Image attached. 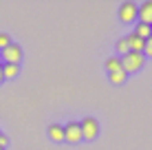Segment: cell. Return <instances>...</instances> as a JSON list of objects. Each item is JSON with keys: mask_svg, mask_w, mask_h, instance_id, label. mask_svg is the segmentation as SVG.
<instances>
[{"mask_svg": "<svg viewBox=\"0 0 152 150\" xmlns=\"http://www.w3.org/2000/svg\"><path fill=\"white\" fill-rule=\"evenodd\" d=\"M9 44H11V38H9V33H0V51L7 49Z\"/></svg>", "mask_w": 152, "mask_h": 150, "instance_id": "14", "label": "cell"}, {"mask_svg": "<svg viewBox=\"0 0 152 150\" xmlns=\"http://www.w3.org/2000/svg\"><path fill=\"white\" fill-rule=\"evenodd\" d=\"M143 55L145 58H152V35L145 40V46H143Z\"/></svg>", "mask_w": 152, "mask_h": 150, "instance_id": "15", "label": "cell"}, {"mask_svg": "<svg viewBox=\"0 0 152 150\" xmlns=\"http://www.w3.org/2000/svg\"><path fill=\"white\" fill-rule=\"evenodd\" d=\"M46 135H49V139L55 141V143L64 141V126H62V124H51L49 130H46Z\"/></svg>", "mask_w": 152, "mask_h": 150, "instance_id": "7", "label": "cell"}, {"mask_svg": "<svg viewBox=\"0 0 152 150\" xmlns=\"http://www.w3.org/2000/svg\"><path fill=\"white\" fill-rule=\"evenodd\" d=\"M0 60H2V64H20L22 62V49L15 42H11L7 49L0 51Z\"/></svg>", "mask_w": 152, "mask_h": 150, "instance_id": "2", "label": "cell"}, {"mask_svg": "<svg viewBox=\"0 0 152 150\" xmlns=\"http://www.w3.org/2000/svg\"><path fill=\"white\" fill-rule=\"evenodd\" d=\"M4 82V77H2V62H0V84Z\"/></svg>", "mask_w": 152, "mask_h": 150, "instance_id": "17", "label": "cell"}, {"mask_svg": "<svg viewBox=\"0 0 152 150\" xmlns=\"http://www.w3.org/2000/svg\"><path fill=\"white\" fill-rule=\"evenodd\" d=\"M106 69H108V73L121 71V58H119V55H113V58H108V60H106Z\"/></svg>", "mask_w": 152, "mask_h": 150, "instance_id": "12", "label": "cell"}, {"mask_svg": "<svg viewBox=\"0 0 152 150\" xmlns=\"http://www.w3.org/2000/svg\"><path fill=\"white\" fill-rule=\"evenodd\" d=\"M126 42H128V49H130V51H134V53H143L145 40L137 38L134 33H128V35H126Z\"/></svg>", "mask_w": 152, "mask_h": 150, "instance_id": "8", "label": "cell"}, {"mask_svg": "<svg viewBox=\"0 0 152 150\" xmlns=\"http://www.w3.org/2000/svg\"><path fill=\"white\" fill-rule=\"evenodd\" d=\"M143 64H145V55L143 53L130 51V53H126L121 58V69L126 71V73H137V71H141Z\"/></svg>", "mask_w": 152, "mask_h": 150, "instance_id": "1", "label": "cell"}, {"mask_svg": "<svg viewBox=\"0 0 152 150\" xmlns=\"http://www.w3.org/2000/svg\"><path fill=\"white\" fill-rule=\"evenodd\" d=\"M84 139L82 135V126H80V121H69L64 126V141H69V143H80Z\"/></svg>", "mask_w": 152, "mask_h": 150, "instance_id": "4", "label": "cell"}, {"mask_svg": "<svg viewBox=\"0 0 152 150\" xmlns=\"http://www.w3.org/2000/svg\"><path fill=\"white\" fill-rule=\"evenodd\" d=\"M20 73V64H2V77L4 80H13Z\"/></svg>", "mask_w": 152, "mask_h": 150, "instance_id": "9", "label": "cell"}, {"mask_svg": "<svg viewBox=\"0 0 152 150\" xmlns=\"http://www.w3.org/2000/svg\"><path fill=\"white\" fill-rule=\"evenodd\" d=\"M115 49L119 51V53H121V58L126 53H130V49H128V42H126V38H119L117 40V44H115Z\"/></svg>", "mask_w": 152, "mask_h": 150, "instance_id": "13", "label": "cell"}, {"mask_svg": "<svg viewBox=\"0 0 152 150\" xmlns=\"http://www.w3.org/2000/svg\"><path fill=\"white\" fill-rule=\"evenodd\" d=\"M126 77H128V73L121 69V71H115V73H108V82L119 86V84H126Z\"/></svg>", "mask_w": 152, "mask_h": 150, "instance_id": "11", "label": "cell"}, {"mask_svg": "<svg viewBox=\"0 0 152 150\" xmlns=\"http://www.w3.org/2000/svg\"><path fill=\"white\" fill-rule=\"evenodd\" d=\"M80 126H82V135L86 141H93V139H97L99 135V124L95 117H84V119L80 121Z\"/></svg>", "mask_w": 152, "mask_h": 150, "instance_id": "3", "label": "cell"}, {"mask_svg": "<svg viewBox=\"0 0 152 150\" xmlns=\"http://www.w3.org/2000/svg\"><path fill=\"white\" fill-rule=\"evenodd\" d=\"M7 143H9V137H7V135H2V132H0V148L4 150V148H7Z\"/></svg>", "mask_w": 152, "mask_h": 150, "instance_id": "16", "label": "cell"}, {"mask_svg": "<svg viewBox=\"0 0 152 150\" xmlns=\"http://www.w3.org/2000/svg\"><path fill=\"white\" fill-rule=\"evenodd\" d=\"M0 150H2V148H0Z\"/></svg>", "mask_w": 152, "mask_h": 150, "instance_id": "18", "label": "cell"}, {"mask_svg": "<svg viewBox=\"0 0 152 150\" xmlns=\"http://www.w3.org/2000/svg\"><path fill=\"white\" fill-rule=\"evenodd\" d=\"M137 38H141V40H148L150 35H152V27L150 24H143V22H137V29L132 31Z\"/></svg>", "mask_w": 152, "mask_h": 150, "instance_id": "10", "label": "cell"}, {"mask_svg": "<svg viewBox=\"0 0 152 150\" xmlns=\"http://www.w3.org/2000/svg\"><path fill=\"white\" fill-rule=\"evenodd\" d=\"M137 20L152 27V0H145L137 7Z\"/></svg>", "mask_w": 152, "mask_h": 150, "instance_id": "6", "label": "cell"}, {"mask_svg": "<svg viewBox=\"0 0 152 150\" xmlns=\"http://www.w3.org/2000/svg\"><path fill=\"white\" fill-rule=\"evenodd\" d=\"M137 20V4L134 2H124L119 7V22L124 24H132Z\"/></svg>", "mask_w": 152, "mask_h": 150, "instance_id": "5", "label": "cell"}]
</instances>
